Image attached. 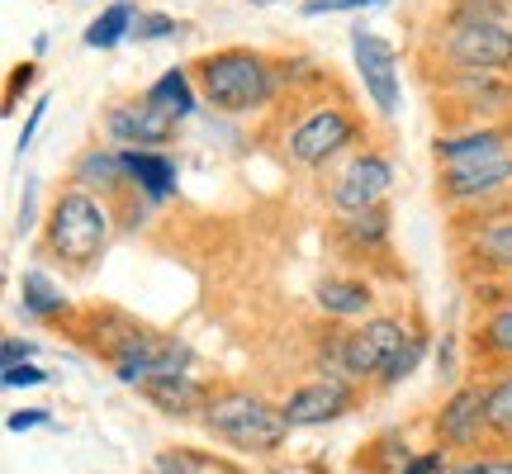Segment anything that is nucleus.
Here are the masks:
<instances>
[{
	"label": "nucleus",
	"mask_w": 512,
	"mask_h": 474,
	"mask_svg": "<svg viewBox=\"0 0 512 474\" xmlns=\"http://www.w3.org/2000/svg\"><path fill=\"white\" fill-rule=\"evenodd\" d=\"M204 427L219 441L238 446V451H275L280 441L290 437V422L280 408L252 399V394H223L204 408Z\"/></svg>",
	"instance_id": "obj_1"
},
{
	"label": "nucleus",
	"mask_w": 512,
	"mask_h": 474,
	"mask_svg": "<svg viewBox=\"0 0 512 474\" xmlns=\"http://www.w3.org/2000/svg\"><path fill=\"white\" fill-rule=\"evenodd\" d=\"M200 86L204 95L228 114H247L256 105H266L275 91L271 67L256 53H242V48H228V53H214L200 62Z\"/></svg>",
	"instance_id": "obj_2"
},
{
	"label": "nucleus",
	"mask_w": 512,
	"mask_h": 474,
	"mask_svg": "<svg viewBox=\"0 0 512 474\" xmlns=\"http://www.w3.org/2000/svg\"><path fill=\"white\" fill-rule=\"evenodd\" d=\"M48 242H53L57 256H67L72 266H86L105 252L110 242V209L86 195V190H67L57 195L53 219H48Z\"/></svg>",
	"instance_id": "obj_3"
},
{
	"label": "nucleus",
	"mask_w": 512,
	"mask_h": 474,
	"mask_svg": "<svg viewBox=\"0 0 512 474\" xmlns=\"http://www.w3.org/2000/svg\"><path fill=\"white\" fill-rule=\"evenodd\" d=\"M110 356H114V375L124 384H143L152 375H181L190 365V347L185 342L162 337V332H143V328H128Z\"/></svg>",
	"instance_id": "obj_4"
},
{
	"label": "nucleus",
	"mask_w": 512,
	"mask_h": 474,
	"mask_svg": "<svg viewBox=\"0 0 512 474\" xmlns=\"http://www.w3.org/2000/svg\"><path fill=\"white\" fill-rule=\"evenodd\" d=\"M413 342V332L403 328L399 318H370L366 328L347 332L342 356H347V375L366 380V375H384L389 365L399 361V351Z\"/></svg>",
	"instance_id": "obj_5"
},
{
	"label": "nucleus",
	"mask_w": 512,
	"mask_h": 474,
	"mask_svg": "<svg viewBox=\"0 0 512 474\" xmlns=\"http://www.w3.org/2000/svg\"><path fill=\"white\" fill-rule=\"evenodd\" d=\"M446 53H451V62L465 67V72L494 76V72H503V67H512V34L503 24H494V19H465V24L451 29Z\"/></svg>",
	"instance_id": "obj_6"
},
{
	"label": "nucleus",
	"mask_w": 512,
	"mask_h": 474,
	"mask_svg": "<svg viewBox=\"0 0 512 474\" xmlns=\"http://www.w3.org/2000/svg\"><path fill=\"white\" fill-rule=\"evenodd\" d=\"M351 57H356V72L366 81L370 100H375L384 114L399 110L403 95H399V57H394V48H389L380 34L351 29Z\"/></svg>",
	"instance_id": "obj_7"
},
{
	"label": "nucleus",
	"mask_w": 512,
	"mask_h": 474,
	"mask_svg": "<svg viewBox=\"0 0 512 474\" xmlns=\"http://www.w3.org/2000/svg\"><path fill=\"white\" fill-rule=\"evenodd\" d=\"M105 128H110L114 143H124V152H162V143L171 138V128H176V119H166L157 105H114L110 114H105Z\"/></svg>",
	"instance_id": "obj_8"
},
{
	"label": "nucleus",
	"mask_w": 512,
	"mask_h": 474,
	"mask_svg": "<svg viewBox=\"0 0 512 474\" xmlns=\"http://www.w3.org/2000/svg\"><path fill=\"white\" fill-rule=\"evenodd\" d=\"M389 181H394V166L384 157H361V162H351L342 171V181L332 185V200H337L342 214H366V209H380Z\"/></svg>",
	"instance_id": "obj_9"
},
{
	"label": "nucleus",
	"mask_w": 512,
	"mask_h": 474,
	"mask_svg": "<svg viewBox=\"0 0 512 474\" xmlns=\"http://www.w3.org/2000/svg\"><path fill=\"white\" fill-rule=\"evenodd\" d=\"M342 143H351V119L342 110H313L304 124L290 133V157L304 166L328 162Z\"/></svg>",
	"instance_id": "obj_10"
},
{
	"label": "nucleus",
	"mask_w": 512,
	"mask_h": 474,
	"mask_svg": "<svg viewBox=\"0 0 512 474\" xmlns=\"http://www.w3.org/2000/svg\"><path fill=\"white\" fill-rule=\"evenodd\" d=\"M351 408V389L342 380H313L304 389H294L290 399H285V422L290 427H318V422H332L342 418Z\"/></svg>",
	"instance_id": "obj_11"
},
{
	"label": "nucleus",
	"mask_w": 512,
	"mask_h": 474,
	"mask_svg": "<svg viewBox=\"0 0 512 474\" xmlns=\"http://www.w3.org/2000/svg\"><path fill=\"white\" fill-rule=\"evenodd\" d=\"M484 427H489V413H484V389H479V384H465V389H456V394L446 399V408H441L437 437L446 441V446H475Z\"/></svg>",
	"instance_id": "obj_12"
},
{
	"label": "nucleus",
	"mask_w": 512,
	"mask_h": 474,
	"mask_svg": "<svg viewBox=\"0 0 512 474\" xmlns=\"http://www.w3.org/2000/svg\"><path fill=\"white\" fill-rule=\"evenodd\" d=\"M512 181V157L508 152H494V157H475V162H456L446 166L441 176V190L451 200H475V195H489L498 185Z\"/></svg>",
	"instance_id": "obj_13"
},
{
	"label": "nucleus",
	"mask_w": 512,
	"mask_h": 474,
	"mask_svg": "<svg viewBox=\"0 0 512 474\" xmlns=\"http://www.w3.org/2000/svg\"><path fill=\"white\" fill-rule=\"evenodd\" d=\"M138 394H143L152 408L176 413V418L195 413V408H209V403H204L200 380H190V370H181V375H152V380L138 384Z\"/></svg>",
	"instance_id": "obj_14"
},
{
	"label": "nucleus",
	"mask_w": 512,
	"mask_h": 474,
	"mask_svg": "<svg viewBox=\"0 0 512 474\" xmlns=\"http://www.w3.org/2000/svg\"><path fill=\"white\" fill-rule=\"evenodd\" d=\"M124 166H128V176L143 185V195L147 200H166L171 190H176V162L166 157V152H124Z\"/></svg>",
	"instance_id": "obj_15"
},
{
	"label": "nucleus",
	"mask_w": 512,
	"mask_h": 474,
	"mask_svg": "<svg viewBox=\"0 0 512 474\" xmlns=\"http://www.w3.org/2000/svg\"><path fill=\"white\" fill-rule=\"evenodd\" d=\"M494 152H503V133H498V128H475V133H451V138H437V157L446 166L475 162V157H494Z\"/></svg>",
	"instance_id": "obj_16"
},
{
	"label": "nucleus",
	"mask_w": 512,
	"mask_h": 474,
	"mask_svg": "<svg viewBox=\"0 0 512 474\" xmlns=\"http://www.w3.org/2000/svg\"><path fill=\"white\" fill-rule=\"evenodd\" d=\"M147 105H157L166 119H185V114H195V91H190V76L176 67V72H166L152 81V91H147Z\"/></svg>",
	"instance_id": "obj_17"
},
{
	"label": "nucleus",
	"mask_w": 512,
	"mask_h": 474,
	"mask_svg": "<svg viewBox=\"0 0 512 474\" xmlns=\"http://www.w3.org/2000/svg\"><path fill=\"white\" fill-rule=\"evenodd\" d=\"M19 309L29 313V318H53V313H62L67 309V294L57 290L53 280L43 271H24V280H19Z\"/></svg>",
	"instance_id": "obj_18"
},
{
	"label": "nucleus",
	"mask_w": 512,
	"mask_h": 474,
	"mask_svg": "<svg viewBox=\"0 0 512 474\" xmlns=\"http://www.w3.org/2000/svg\"><path fill=\"white\" fill-rule=\"evenodd\" d=\"M318 309L337 313V318H356L370 309V290L361 280H323L318 285Z\"/></svg>",
	"instance_id": "obj_19"
},
{
	"label": "nucleus",
	"mask_w": 512,
	"mask_h": 474,
	"mask_svg": "<svg viewBox=\"0 0 512 474\" xmlns=\"http://www.w3.org/2000/svg\"><path fill=\"white\" fill-rule=\"evenodd\" d=\"M133 24H138V10H133L128 0H114L110 10L86 29V48H114V43H124V38L133 34Z\"/></svg>",
	"instance_id": "obj_20"
},
{
	"label": "nucleus",
	"mask_w": 512,
	"mask_h": 474,
	"mask_svg": "<svg viewBox=\"0 0 512 474\" xmlns=\"http://www.w3.org/2000/svg\"><path fill=\"white\" fill-rule=\"evenodd\" d=\"M124 176H128L124 152H110V147H91L76 162V181H86V185H119Z\"/></svg>",
	"instance_id": "obj_21"
},
{
	"label": "nucleus",
	"mask_w": 512,
	"mask_h": 474,
	"mask_svg": "<svg viewBox=\"0 0 512 474\" xmlns=\"http://www.w3.org/2000/svg\"><path fill=\"white\" fill-rule=\"evenodd\" d=\"M157 474H242L238 465L214 456H195V451H166L157 456Z\"/></svg>",
	"instance_id": "obj_22"
},
{
	"label": "nucleus",
	"mask_w": 512,
	"mask_h": 474,
	"mask_svg": "<svg viewBox=\"0 0 512 474\" xmlns=\"http://www.w3.org/2000/svg\"><path fill=\"white\" fill-rule=\"evenodd\" d=\"M475 252L484 256L489 266L512 271V214H508V219H498V223H489V228L475 237Z\"/></svg>",
	"instance_id": "obj_23"
},
{
	"label": "nucleus",
	"mask_w": 512,
	"mask_h": 474,
	"mask_svg": "<svg viewBox=\"0 0 512 474\" xmlns=\"http://www.w3.org/2000/svg\"><path fill=\"white\" fill-rule=\"evenodd\" d=\"M342 233H347V242H356V247H380L384 237H389V214H384V209L347 214V219H342Z\"/></svg>",
	"instance_id": "obj_24"
},
{
	"label": "nucleus",
	"mask_w": 512,
	"mask_h": 474,
	"mask_svg": "<svg viewBox=\"0 0 512 474\" xmlns=\"http://www.w3.org/2000/svg\"><path fill=\"white\" fill-rule=\"evenodd\" d=\"M484 413H489V427L512 437V375H503L498 384L484 389Z\"/></svg>",
	"instance_id": "obj_25"
},
{
	"label": "nucleus",
	"mask_w": 512,
	"mask_h": 474,
	"mask_svg": "<svg viewBox=\"0 0 512 474\" xmlns=\"http://www.w3.org/2000/svg\"><path fill=\"white\" fill-rule=\"evenodd\" d=\"M0 380H5V389H34V384H43L48 375H43L34 361H24V365H5Z\"/></svg>",
	"instance_id": "obj_26"
},
{
	"label": "nucleus",
	"mask_w": 512,
	"mask_h": 474,
	"mask_svg": "<svg viewBox=\"0 0 512 474\" xmlns=\"http://www.w3.org/2000/svg\"><path fill=\"white\" fill-rule=\"evenodd\" d=\"M418 356H422V337H413V342H408V347L399 351V361L389 365V370H384L380 380H384V384H399L403 375H413V365H418Z\"/></svg>",
	"instance_id": "obj_27"
},
{
	"label": "nucleus",
	"mask_w": 512,
	"mask_h": 474,
	"mask_svg": "<svg viewBox=\"0 0 512 474\" xmlns=\"http://www.w3.org/2000/svg\"><path fill=\"white\" fill-rule=\"evenodd\" d=\"M484 337H489V347L494 351H508L512 356V309L494 313V318H489V328H484Z\"/></svg>",
	"instance_id": "obj_28"
},
{
	"label": "nucleus",
	"mask_w": 512,
	"mask_h": 474,
	"mask_svg": "<svg viewBox=\"0 0 512 474\" xmlns=\"http://www.w3.org/2000/svg\"><path fill=\"white\" fill-rule=\"evenodd\" d=\"M176 29H181V24H176L171 15H138V24H133V34L138 38H171Z\"/></svg>",
	"instance_id": "obj_29"
},
{
	"label": "nucleus",
	"mask_w": 512,
	"mask_h": 474,
	"mask_svg": "<svg viewBox=\"0 0 512 474\" xmlns=\"http://www.w3.org/2000/svg\"><path fill=\"white\" fill-rule=\"evenodd\" d=\"M441 474H512V460H465V465H456V470H441Z\"/></svg>",
	"instance_id": "obj_30"
},
{
	"label": "nucleus",
	"mask_w": 512,
	"mask_h": 474,
	"mask_svg": "<svg viewBox=\"0 0 512 474\" xmlns=\"http://www.w3.org/2000/svg\"><path fill=\"white\" fill-rule=\"evenodd\" d=\"M24 361H34V342L5 337V347H0V365H24Z\"/></svg>",
	"instance_id": "obj_31"
},
{
	"label": "nucleus",
	"mask_w": 512,
	"mask_h": 474,
	"mask_svg": "<svg viewBox=\"0 0 512 474\" xmlns=\"http://www.w3.org/2000/svg\"><path fill=\"white\" fill-rule=\"evenodd\" d=\"M446 470V460H441V451H427V456H413L408 465H403L399 474H441Z\"/></svg>",
	"instance_id": "obj_32"
},
{
	"label": "nucleus",
	"mask_w": 512,
	"mask_h": 474,
	"mask_svg": "<svg viewBox=\"0 0 512 474\" xmlns=\"http://www.w3.org/2000/svg\"><path fill=\"white\" fill-rule=\"evenodd\" d=\"M34 200H38V185L29 181L24 185V200H19V233H29V228H34Z\"/></svg>",
	"instance_id": "obj_33"
},
{
	"label": "nucleus",
	"mask_w": 512,
	"mask_h": 474,
	"mask_svg": "<svg viewBox=\"0 0 512 474\" xmlns=\"http://www.w3.org/2000/svg\"><path fill=\"white\" fill-rule=\"evenodd\" d=\"M43 422H48V413H43V408H34V413H10V418H5V427H10V432H29V427H43Z\"/></svg>",
	"instance_id": "obj_34"
},
{
	"label": "nucleus",
	"mask_w": 512,
	"mask_h": 474,
	"mask_svg": "<svg viewBox=\"0 0 512 474\" xmlns=\"http://www.w3.org/2000/svg\"><path fill=\"white\" fill-rule=\"evenodd\" d=\"M43 110H48V95H43V100L34 105V114H29V124L19 128V152H24V147L34 143V128H38V119H43Z\"/></svg>",
	"instance_id": "obj_35"
},
{
	"label": "nucleus",
	"mask_w": 512,
	"mask_h": 474,
	"mask_svg": "<svg viewBox=\"0 0 512 474\" xmlns=\"http://www.w3.org/2000/svg\"><path fill=\"white\" fill-rule=\"evenodd\" d=\"M347 5H384V0H347Z\"/></svg>",
	"instance_id": "obj_36"
},
{
	"label": "nucleus",
	"mask_w": 512,
	"mask_h": 474,
	"mask_svg": "<svg viewBox=\"0 0 512 474\" xmlns=\"http://www.w3.org/2000/svg\"><path fill=\"white\" fill-rule=\"evenodd\" d=\"M252 5H271V0H252Z\"/></svg>",
	"instance_id": "obj_37"
}]
</instances>
